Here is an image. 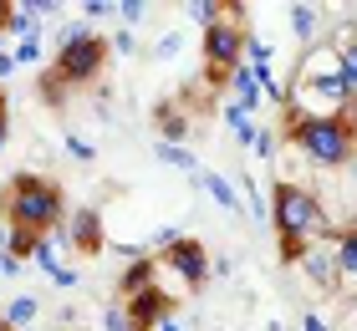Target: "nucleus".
I'll use <instances>...</instances> for the list:
<instances>
[{
  "label": "nucleus",
  "instance_id": "b1692460",
  "mask_svg": "<svg viewBox=\"0 0 357 331\" xmlns=\"http://www.w3.org/2000/svg\"><path fill=\"white\" fill-rule=\"evenodd\" d=\"M15 66H21V61H15L10 52H0V82H10V72H15Z\"/></svg>",
  "mask_w": 357,
  "mask_h": 331
},
{
  "label": "nucleus",
  "instance_id": "393cba45",
  "mask_svg": "<svg viewBox=\"0 0 357 331\" xmlns=\"http://www.w3.org/2000/svg\"><path fill=\"white\" fill-rule=\"evenodd\" d=\"M107 10H118V6H107V0H87L82 15H107Z\"/></svg>",
  "mask_w": 357,
  "mask_h": 331
},
{
  "label": "nucleus",
  "instance_id": "bb28decb",
  "mask_svg": "<svg viewBox=\"0 0 357 331\" xmlns=\"http://www.w3.org/2000/svg\"><path fill=\"white\" fill-rule=\"evenodd\" d=\"M15 270H21V260H15V255H0V275H15Z\"/></svg>",
  "mask_w": 357,
  "mask_h": 331
},
{
  "label": "nucleus",
  "instance_id": "c756f323",
  "mask_svg": "<svg viewBox=\"0 0 357 331\" xmlns=\"http://www.w3.org/2000/svg\"><path fill=\"white\" fill-rule=\"evenodd\" d=\"M153 331H184V326H178V321H174V316H169V321H164V326H153Z\"/></svg>",
  "mask_w": 357,
  "mask_h": 331
},
{
  "label": "nucleus",
  "instance_id": "9d476101",
  "mask_svg": "<svg viewBox=\"0 0 357 331\" xmlns=\"http://www.w3.org/2000/svg\"><path fill=\"white\" fill-rule=\"evenodd\" d=\"M332 255H337V291L357 295V224L332 240Z\"/></svg>",
  "mask_w": 357,
  "mask_h": 331
},
{
  "label": "nucleus",
  "instance_id": "6ab92c4d",
  "mask_svg": "<svg viewBox=\"0 0 357 331\" xmlns=\"http://www.w3.org/2000/svg\"><path fill=\"white\" fill-rule=\"evenodd\" d=\"M102 326H107V331H143V326H133V316H128L123 306H107V316H102Z\"/></svg>",
  "mask_w": 357,
  "mask_h": 331
},
{
  "label": "nucleus",
  "instance_id": "c85d7f7f",
  "mask_svg": "<svg viewBox=\"0 0 357 331\" xmlns=\"http://www.w3.org/2000/svg\"><path fill=\"white\" fill-rule=\"evenodd\" d=\"M10 10H15V6H10V0H0V31H6V26H10Z\"/></svg>",
  "mask_w": 357,
  "mask_h": 331
},
{
  "label": "nucleus",
  "instance_id": "0eeeda50",
  "mask_svg": "<svg viewBox=\"0 0 357 331\" xmlns=\"http://www.w3.org/2000/svg\"><path fill=\"white\" fill-rule=\"evenodd\" d=\"M245 46H250V36H245V26H235V21H220V26L204 31V61L215 66V72H235L240 56H245Z\"/></svg>",
  "mask_w": 357,
  "mask_h": 331
},
{
  "label": "nucleus",
  "instance_id": "7ed1b4c3",
  "mask_svg": "<svg viewBox=\"0 0 357 331\" xmlns=\"http://www.w3.org/2000/svg\"><path fill=\"white\" fill-rule=\"evenodd\" d=\"M6 224L10 229H26V235H56L67 224V199L52 178L41 174H15L10 189H6Z\"/></svg>",
  "mask_w": 357,
  "mask_h": 331
},
{
  "label": "nucleus",
  "instance_id": "aec40b11",
  "mask_svg": "<svg viewBox=\"0 0 357 331\" xmlns=\"http://www.w3.org/2000/svg\"><path fill=\"white\" fill-rule=\"evenodd\" d=\"M112 15H123V21L133 26V21H143V15H149V6H143V0H123V6L112 10Z\"/></svg>",
  "mask_w": 357,
  "mask_h": 331
},
{
  "label": "nucleus",
  "instance_id": "cd10ccee",
  "mask_svg": "<svg viewBox=\"0 0 357 331\" xmlns=\"http://www.w3.org/2000/svg\"><path fill=\"white\" fill-rule=\"evenodd\" d=\"M301 331H327V321H321V316H306V321H301Z\"/></svg>",
  "mask_w": 357,
  "mask_h": 331
},
{
  "label": "nucleus",
  "instance_id": "a878e982",
  "mask_svg": "<svg viewBox=\"0 0 357 331\" xmlns=\"http://www.w3.org/2000/svg\"><path fill=\"white\" fill-rule=\"evenodd\" d=\"M6 143H10V112L0 107V153H6Z\"/></svg>",
  "mask_w": 357,
  "mask_h": 331
},
{
  "label": "nucleus",
  "instance_id": "f257e3e1",
  "mask_svg": "<svg viewBox=\"0 0 357 331\" xmlns=\"http://www.w3.org/2000/svg\"><path fill=\"white\" fill-rule=\"evenodd\" d=\"M286 102L296 107L291 118H347L352 87H347L342 56H337L332 41H321L301 56L296 77H291V87H286Z\"/></svg>",
  "mask_w": 357,
  "mask_h": 331
},
{
  "label": "nucleus",
  "instance_id": "4be33fe9",
  "mask_svg": "<svg viewBox=\"0 0 357 331\" xmlns=\"http://www.w3.org/2000/svg\"><path fill=\"white\" fill-rule=\"evenodd\" d=\"M178 46H184V36H178V31H169V36H164V41H158V46H153V52H158V56H164V61H169V56L178 52Z\"/></svg>",
  "mask_w": 357,
  "mask_h": 331
},
{
  "label": "nucleus",
  "instance_id": "f8f14e48",
  "mask_svg": "<svg viewBox=\"0 0 357 331\" xmlns=\"http://www.w3.org/2000/svg\"><path fill=\"white\" fill-rule=\"evenodd\" d=\"M230 87H235V102L245 107V112H255V107H261V92H266V82L255 77V66H245V61H240L235 72H230Z\"/></svg>",
  "mask_w": 357,
  "mask_h": 331
},
{
  "label": "nucleus",
  "instance_id": "a211bd4d",
  "mask_svg": "<svg viewBox=\"0 0 357 331\" xmlns=\"http://www.w3.org/2000/svg\"><path fill=\"white\" fill-rule=\"evenodd\" d=\"M317 6H291V31H296V36H312L317 31Z\"/></svg>",
  "mask_w": 357,
  "mask_h": 331
},
{
  "label": "nucleus",
  "instance_id": "ddd939ff",
  "mask_svg": "<svg viewBox=\"0 0 357 331\" xmlns=\"http://www.w3.org/2000/svg\"><path fill=\"white\" fill-rule=\"evenodd\" d=\"M158 128H164V143L189 138V118H184L178 107H158Z\"/></svg>",
  "mask_w": 357,
  "mask_h": 331
},
{
  "label": "nucleus",
  "instance_id": "f3484780",
  "mask_svg": "<svg viewBox=\"0 0 357 331\" xmlns=\"http://www.w3.org/2000/svg\"><path fill=\"white\" fill-rule=\"evenodd\" d=\"M220 10H225L220 0H194V6H189V21H199V26L209 31V26H220Z\"/></svg>",
  "mask_w": 357,
  "mask_h": 331
},
{
  "label": "nucleus",
  "instance_id": "2eb2a0df",
  "mask_svg": "<svg viewBox=\"0 0 357 331\" xmlns=\"http://www.w3.org/2000/svg\"><path fill=\"white\" fill-rule=\"evenodd\" d=\"M153 153H158V163H174V169H194V174H199V163H194V153L184 143H158Z\"/></svg>",
  "mask_w": 357,
  "mask_h": 331
},
{
  "label": "nucleus",
  "instance_id": "6e6552de",
  "mask_svg": "<svg viewBox=\"0 0 357 331\" xmlns=\"http://www.w3.org/2000/svg\"><path fill=\"white\" fill-rule=\"evenodd\" d=\"M123 311H128V316H133V326L153 331V326H164V321L174 316V295H169L164 286H149L143 295H133V301H128Z\"/></svg>",
  "mask_w": 357,
  "mask_h": 331
},
{
  "label": "nucleus",
  "instance_id": "5701e85b",
  "mask_svg": "<svg viewBox=\"0 0 357 331\" xmlns=\"http://www.w3.org/2000/svg\"><path fill=\"white\" fill-rule=\"evenodd\" d=\"M67 153H72V158H82V163H92V143H82V138H67Z\"/></svg>",
  "mask_w": 357,
  "mask_h": 331
},
{
  "label": "nucleus",
  "instance_id": "1a4fd4ad",
  "mask_svg": "<svg viewBox=\"0 0 357 331\" xmlns=\"http://www.w3.org/2000/svg\"><path fill=\"white\" fill-rule=\"evenodd\" d=\"M61 229H67V240L77 245V250H87V255L102 250V209H77Z\"/></svg>",
  "mask_w": 357,
  "mask_h": 331
},
{
  "label": "nucleus",
  "instance_id": "39448f33",
  "mask_svg": "<svg viewBox=\"0 0 357 331\" xmlns=\"http://www.w3.org/2000/svg\"><path fill=\"white\" fill-rule=\"evenodd\" d=\"M102 66H107V41L102 36H92L82 21L61 31V52L52 56V77L61 87H87V82L102 77Z\"/></svg>",
  "mask_w": 357,
  "mask_h": 331
},
{
  "label": "nucleus",
  "instance_id": "4468645a",
  "mask_svg": "<svg viewBox=\"0 0 357 331\" xmlns=\"http://www.w3.org/2000/svg\"><path fill=\"white\" fill-rule=\"evenodd\" d=\"M194 178H199V189H209V194H215V199H220V204L230 209V214H240V199H235V189L225 184L220 174H194Z\"/></svg>",
  "mask_w": 357,
  "mask_h": 331
},
{
  "label": "nucleus",
  "instance_id": "412c9836",
  "mask_svg": "<svg viewBox=\"0 0 357 331\" xmlns=\"http://www.w3.org/2000/svg\"><path fill=\"white\" fill-rule=\"evenodd\" d=\"M15 61H26V66H31V61H41V41H36V36L21 41V46H15Z\"/></svg>",
  "mask_w": 357,
  "mask_h": 331
},
{
  "label": "nucleus",
  "instance_id": "f03ea898",
  "mask_svg": "<svg viewBox=\"0 0 357 331\" xmlns=\"http://www.w3.org/2000/svg\"><path fill=\"white\" fill-rule=\"evenodd\" d=\"M271 224H275V235H281V255L286 260H301L306 250H317V245L332 240L327 204H321L306 184H291V178H281L275 194H271Z\"/></svg>",
  "mask_w": 357,
  "mask_h": 331
},
{
  "label": "nucleus",
  "instance_id": "423d86ee",
  "mask_svg": "<svg viewBox=\"0 0 357 331\" xmlns=\"http://www.w3.org/2000/svg\"><path fill=\"white\" fill-rule=\"evenodd\" d=\"M158 265H169V270H174L178 280H184L189 291H199L204 280H209V250H204L199 240H184V235L164 245V255H158Z\"/></svg>",
  "mask_w": 357,
  "mask_h": 331
},
{
  "label": "nucleus",
  "instance_id": "7c9ffc66",
  "mask_svg": "<svg viewBox=\"0 0 357 331\" xmlns=\"http://www.w3.org/2000/svg\"><path fill=\"white\" fill-rule=\"evenodd\" d=\"M0 331H15V326H10V321H6V316H0Z\"/></svg>",
  "mask_w": 357,
  "mask_h": 331
},
{
  "label": "nucleus",
  "instance_id": "dca6fc26",
  "mask_svg": "<svg viewBox=\"0 0 357 331\" xmlns=\"http://www.w3.org/2000/svg\"><path fill=\"white\" fill-rule=\"evenodd\" d=\"M6 321H10V326H26V321H36V295H15V301L6 306Z\"/></svg>",
  "mask_w": 357,
  "mask_h": 331
},
{
  "label": "nucleus",
  "instance_id": "20e7f679",
  "mask_svg": "<svg viewBox=\"0 0 357 331\" xmlns=\"http://www.w3.org/2000/svg\"><path fill=\"white\" fill-rule=\"evenodd\" d=\"M286 138L301 148L317 169H347L357 158V128L347 118H291L286 123Z\"/></svg>",
  "mask_w": 357,
  "mask_h": 331
},
{
  "label": "nucleus",
  "instance_id": "9b49d317",
  "mask_svg": "<svg viewBox=\"0 0 357 331\" xmlns=\"http://www.w3.org/2000/svg\"><path fill=\"white\" fill-rule=\"evenodd\" d=\"M153 270H158V260H149V255H133V265L118 275V295L123 301H133V295H143L153 286Z\"/></svg>",
  "mask_w": 357,
  "mask_h": 331
}]
</instances>
